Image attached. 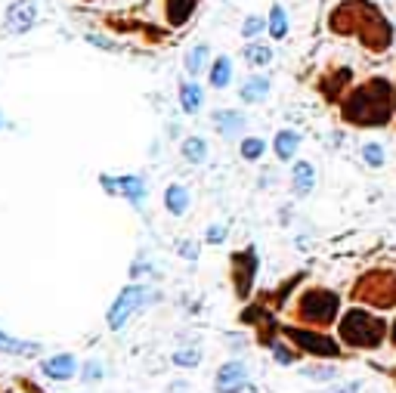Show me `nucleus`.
Masks as SVG:
<instances>
[{"mask_svg":"<svg viewBox=\"0 0 396 393\" xmlns=\"http://www.w3.org/2000/svg\"><path fill=\"white\" fill-rule=\"evenodd\" d=\"M242 56H244V62H248L251 68H263V66H270V62H272V47H266V44H248Z\"/></svg>","mask_w":396,"mask_h":393,"instance_id":"nucleus-22","label":"nucleus"},{"mask_svg":"<svg viewBox=\"0 0 396 393\" xmlns=\"http://www.w3.org/2000/svg\"><path fill=\"white\" fill-rule=\"evenodd\" d=\"M387 334V325L381 319L369 316L365 310H350L347 316L341 319V338L344 344L350 347H362V350H374L384 341Z\"/></svg>","mask_w":396,"mask_h":393,"instance_id":"nucleus-2","label":"nucleus"},{"mask_svg":"<svg viewBox=\"0 0 396 393\" xmlns=\"http://www.w3.org/2000/svg\"><path fill=\"white\" fill-rule=\"evenodd\" d=\"M263 152H266V142H263L261 137H248V140H242V158H244V161H257Z\"/></svg>","mask_w":396,"mask_h":393,"instance_id":"nucleus-25","label":"nucleus"},{"mask_svg":"<svg viewBox=\"0 0 396 393\" xmlns=\"http://www.w3.org/2000/svg\"><path fill=\"white\" fill-rule=\"evenodd\" d=\"M164 208L174 214V217H183V214L189 211V192H186V186L170 183L168 189H164Z\"/></svg>","mask_w":396,"mask_h":393,"instance_id":"nucleus-16","label":"nucleus"},{"mask_svg":"<svg viewBox=\"0 0 396 393\" xmlns=\"http://www.w3.org/2000/svg\"><path fill=\"white\" fill-rule=\"evenodd\" d=\"M298 146H300V137H298L294 131H279V133H276V140H272L276 158H282V161H291V158H294V152H298Z\"/></svg>","mask_w":396,"mask_h":393,"instance_id":"nucleus-20","label":"nucleus"},{"mask_svg":"<svg viewBox=\"0 0 396 393\" xmlns=\"http://www.w3.org/2000/svg\"><path fill=\"white\" fill-rule=\"evenodd\" d=\"M362 158L372 164V168H378V164H384V149L374 146V142H369V146L362 149Z\"/></svg>","mask_w":396,"mask_h":393,"instance_id":"nucleus-29","label":"nucleus"},{"mask_svg":"<svg viewBox=\"0 0 396 393\" xmlns=\"http://www.w3.org/2000/svg\"><path fill=\"white\" fill-rule=\"evenodd\" d=\"M223 239H226V226H223V223H214L211 230H207V242H211V245H220Z\"/></svg>","mask_w":396,"mask_h":393,"instance_id":"nucleus-32","label":"nucleus"},{"mask_svg":"<svg viewBox=\"0 0 396 393\" xmlns=\"http://www.w3.org/2000/svg\"><path fill=\"white\" fill-rule=\"evenodd\" d=\"M146 301H149V288H146V285H127V288H121L118 297H115V304L109 306V328H112V332H121V328L131 322V316Z\"/></svg>","mask_w":396,"mask_h":393,"instance_id":"nucleus-4","label":"nucleus"},{"mask_svg":"<svg viewBox=\"0 0 396 393\" xmlns=\"http://www.w3.org/2000/svg\"><path fill=\"white\" fill-rule=\"evenodd\" d=\"M34 22H38V3L34 0H13L6 6V16H3L6 34H25L34 28Z\"/></svg>","mask_w":396,"mask_h":393,"instance_id":"nucleus-7","label":"nucleus"},{"mask_svg":"<svg viewBox=\"0 0 396 393\" xmlns=\"http://www.w3.org/2000/svg\"><path fill=\"white\" fill-rule=\"evenodd\" d=\"M270 350H272V356H276V362H282V366H291V362L298 359V356H294V350H288L285 344H279V341H272Z\"/></svg>","mask_w":396,"mask_h":393,"instance_id":"nucleus-27","label":"nucleus"},{"mask_svg":"<svg viewBox=\"0 0 396 393\" xmlns=\"http://www.w3.org/2000/svg\"><path fill=\"white\" fill-rule=\"evenodd\" d=\"M198 3L201 0H164V22H168V28H183L196 16Z\"/></svg>","mask_w":396,"mask_h":393,"instance_id":"nucleus-11","label":"nucleus"},{"mask_svg":"<svg viewBox=\"0 0 396 393\" xmlns=\"http://www.w3.org/2000/svg\"><path fill=\"white\" fill-rule=\"evenodd\" d=\"M248 384H251L248 366L239 359L223 362L217 369V375H214V390L217 393H242V390H248Z\"/></svg>","mask_w":396,"mask_h":393,"instance_id":"nucleus-6","label":"nucleus"},{"mask_svg":"<svg viewBox=\"0 0 396 393\" xmlns=\"http://www.w3.org/2000/svg\"><path fill=\"white\" fill-rule=\"evenodd\" d=\"M207 62H211V47L207 44H196L186 50V59H183L186 75H201L207 68Z\"/></svg>","mask_w":396,"mask_h":393,"instance_id":"nucleus-19","label":"nucleus"},{"mask_svg":"<svg viewBox=\"0 0 396 393\" xmlns=\"http://www.w3.org/2000/svg\"><path fill=\"white\" fill-rule=\"evenodd\" d=\"M41 371H44L50 381H68V378H75V371H78V359L71 353H56V356H50V359L41 362Z\"/></svg>","mask_w":396,"mask_h":393,"instance_id":"nucleus-10","label":"nucleus"},{"mask_svg":"<svg viewBox=\"0 0 396 393\" xmlns=\"http://www.w3.org/2000/svg\"><path fill=\"white\" fill-rule=\"evenodd\" d=\"M337 306H341V297H337L335 291L309 288L298 301V316L304 319L307 325H331L337 316Z\"/></svg>","mask_w":396,"mask_h":393,"instance_id":"nucleus-3","label":"nucleus"},{"mask_svg":"<svg viewBox=\"0 0 396 393\" xmlns=\"http://www.w3.org/2000/svg\"><path fill=\"white\" fill-rule=\"evenodd\" d=\"M335 393H359V384H347V387H341V390H335Z\"/></svg>","mask_w":396,"mask_h":393,"instance_id":"nucleus-34","label":"nucleus"},{"mask_svg":"<svg viewBox=\"0 0 396 393\" xmlns=\"http://www.w3.org/2000/svg\"><path fill=\"white\" fill-rule=\"evenodd\" d=\"M313 186H316V168L309 161H298L294 164V174H291V189H294V195H309L313 192Z\"/></svg>","mask_w":396,"mask_h":393,"instance_id":"nucleus-13","label":"nucleus"},{"mask_svg":"<svg viewBox=\"0 0 396 393\" xmlns=\"http://www.w3.org/2000/svg\"><path fill=\"white\" fill-rule=\"evenodd\" d=\"M207 81H211L214 90H226L229 84H233V59H229V56H217V59L211 62Z\"/></svg>","mask_w":396,"mask_h":393,"instance_id":"nucleus-17","label":"nucleus"},{"mask_svg":"<svg viewBox=\"0 0 396 393\" xmlns=\"http://www.w3.org/2000/svg\"><path fill=\"white\" fill-rule=\"evenodd\" d=\"M282 332H285V338L291 341V344H298L300 350H307V353H313V356H337L341 353V347H337L331 338H325V334H316V332L294 328V325H285Z\"/></svg>","mask_w":396,"mask_h":393,"instance_id":"nucleus-5","label":"nucleus"},{"mask_svg":"<svg viewBox=\"0 0 396 393\" xmlns=\"http://www.w3.org/2000/svg\"><path fill=\"white\" fill-rule=\"evenodd\" d=\"M266 31H270L276 40H282L285 34H288V16H285V10L279 3H272L270 19H266Z\"/></svg>","mask_w":396,"mask_h":393,"instance_id":"nucleus-23","label":"nucleus"},{"mask_svg":"<svg viewBox=\"0 0 396 393\" xmlns=\"http://www.w3.org/2000/svg\"><path fill=\"white\" fill-rule=\"evenodd\" d=\"M170 359H174V366H183V369H196L201 359H205V353H201L198 347H179V350H174V356H170Z\"/></svg>","mask_w":396,"mask_h":393,"instance_id":"nucleus-24","label":"nucleus"},{"mask_svg":"<svg viewBox=\"0 0 396 393\" xmlns=\"http://www.w3.org/2000/svg\"><path fill=\"white\" fill-rule=\"evenodd\" d=\"M41 347L38 341H19V338H13V334H6V332H0V353H6V356H22V359H28V356H41Z\"/></svg>","mask_w":396,"mask_h":393,"instance_id":"nucleus-12","label":"nucleus"},{"mask_svg":"<svg viewBox=\"0 0 396 393\" xmlns=\"http://www.w3.org/2000/svg\"><path fill=\"white\" fill-rule=\"evenodd\" d=\"M254 273H257V254L251 248L233 254V288L242 301H248L251 285H254Z\"/></svg>","mask_w":396,"mask_h":393,"instance_id":"nucleus-8","label":"nucleus"},{"mask_svg":"<svg viewBox=\"0 0 396 393\" xmlns=\"http://www.w3.org/2000/svg\"><path fill=\"white\" fill-rule=\"evenodd\" d=\"M0 127H3V115H0Z\"/></svg>","mask_w":396,"mask_h":393,"instance_id":"nucleus-36","label":"nucleus"},{"mask_svg":"<svg viewBox=\"0 0 396 393\" xmlns=\"http://www.w3.org/2000/svg\"><path fill=\"white\" fill-rule=\"evenodd\" d=\"M179 254H183L186 260H196V257H198V248H196V242H183V245H179Z\"/></svg>","mask_w":396,"mask_h":393,"instance_id":"nucleus-33","label":"nucleus"},{"mask_svg":"<svg viewBox=\"0 0 396 393\" xmlns=\"http://www.w3.org/2000/svg\"><path fill=\"white\" fill-rule=\"evenodd\" d=\"M248 393H261V390H248Z\"/></svg>","mask_w":396,"mask_h":393,"instance_id":"nucleus-37","label":"nucleus"},{"mask_svg":"<svg viewBox=\"0 0 396 393\" xmlns=\"http://www.w3.org/2000/svg\"><path fill=\"white\" fill-rule=\"evenodd\" d=\"M87 44H93V47H103V50H118V44L115 40H109V38H103V34H87Z\"/></svg>","mask_w":396,"mask_h":393,"instance_id":"nucleus-31","label":"nucleus"},{"mask_svg":"<svg viewBox=\"0 0 396 393\" xmlns=\"http://www.w3.org/2000/svg\"><path fill=\"white\" fill-rule=\"evenodd\" d=\"M179 152H183V158L189 164H205L207 161V142L201 137H186L183 146H179Z\"/></svg>","mask_w":396,"mask_h":393,"instance_id":"nucleus-21","label":"nucleus"},{"mask_svg":"<svg viewBox=\"0 0 396 393\" xmlns=\"http://www.w3.org/2000/svg\"><path fill=\"white\" fill-rule=\"evenodd\" d=\"M211 121H214V131H217L223 140H235L244 131V124H248L242 112H235V109H217L211 115Z\"/></svg>","mask_w":396,"mask_h":393,"instance_id":"nucleus-9","label":"nucleus"},{"mask_svg":"<svg viewBox=\"0 0 396 393\" xmlns=\"http://www.w3.org/2000/svg\"><path fill=\"white\" fill-rule=\"evenodd\" d=\"M344 118L359 127H381L390 118V87L381 77L365 81L344 99Z\"/></svg>","mask_w":396,"mask_h":393,"instance_id":"nucleus-1","label":"nucleus"},{"mask_svg":"<svg viewBox=\"0 0 396 393\" xmlns=\"http://www.w3.org/2000/svg\"><path fill=\"white\" fill-rule=\"evenodd\" d=\"M270 87H272V84H270V77H266V75H251L248 81L242 84L239 93H242L244 103H263L266 93H270Z\"/></svg>","mask_w":396,"mask_h":393,"instance_id":"nucleus-18","label":"nucleus"},{"mask_svg":"<svg viewBox=\"0 0 396 393\" xmlns=\"http://www.w3.org/2000/svg\"><path fill=\"white\" fill-rule=\"evenodd\" d=\"M393 344H396V325H393Z\"/></svg>","mask_w":396,"mask_h":393,"instance_id":"nucleus-35","label":"nucleus"},{"mask_svg":"<svg viewBox=\"0 0 396 393\" xmlns=\"http://www.w3.org/2000/svg\"><path fill=\"white\" fill-rule=\"evenodd\" d=\"M118 192L127 198V202L133 205V208H140L142 205V198H146V180L142 177H136V174H124V177H118Z\"/></svg>","mask_w":396,"mask_h":393,"instance_id":"nucleus-14","label":"nucleus"},{"mask_svg":"<svg viewBox=\"0 0 396 393\" xmlns=\"http://www.w3.org/2000/svg\"><path fill=\"white\" fill-rule=\"evenodd\" d=\"M84 381H99V378H103V366H99V362L96 359H90L87 362V366H84Z\"/></svg>","mask_w":396,"mask_h":393,"instance_id":"nucleus-30","label":"nucleus"},{"mask_svg":"<svg viewBox=\"0 0 396 393\" xmlns=\"http://www.w3.org/2000/svg\"><path fill=\"white\" fill-rule=\"evenodd\" d=\"M84 3H93V0H84Z\"/></svg>","mask_w":396,"mask_h":393,"instance_id":"nucleus-38","label":"nucleus"},{"mask_svg":"<svg viewBox=\"0 0 396 393\" xmlns=\"http://www.w3.org/2000/svg\"><path fill=\"white\" fill-rule=\"evenodd\" d=\"M263 28H266V22L261 16H248V19H244V25H242V34H244V38H257Z\"/></svg>","mask_w":396,"mask_h":393,"instance_id":"nucleus-28","label":"nucleus"},{"mask_svg":"<svg viewBox=\"0 0 396 393\" xmlns=\"http://www.w3.org/2000/svg\"><path fill=\"white\" fill-rule=\"evenodd\" d=\"M201 105H205V90H201V84L186 81L183 87H179V109H183L186 115H198Z\"/></svg>","mask_w":396,"mask_h":393,"instance_id":"nucleus-15","label":"nucleus"},{"mask_svg":"<svg viewBox=\"0 0 396 393\" xmlns=\"http://www.w3.org/2000/svg\"><path fill=\"white\" fill-rule=\"evenodd\" d=\"M300 375L309 378V381H335V378H337V371L331 369V366H309V369L300 371Z\"/></svg>","mask_w":396,"mask_h":393,"instance_id":"nucleus-26","label":"nucleus"}]
</instances>
